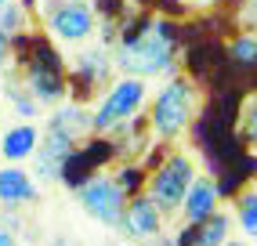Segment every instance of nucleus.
<instances>
[{"label": "nucleus", "instance_id": "18", "mask_svg": "<svg viewBox=\"0 0 257 246\" xmlns=\"http://www.w3.org/2000/svg\"><path fill=\"white\" fill-rule=\"evenodd\" d=\"M22 26H26V11L15 4V0H11V4H0V37H4V40L15 37Z\"/></svg>", "mask_w": 257, "mask_h": 246}, {"label": "nucleus", "instance_id": "10", "mask_svg": "<svg viewBox=\"0 0 257 246\" xmlns=\"http://www.w3.org/2000/svg\"><path fill=\"white\" fill-rule=\"evenodd\" d=\"M26 87H29V94L37 98L40 105H55L65 98V87H62V69L55 62H37V65H29V73H26Z\"/></svg>", "mask_w": 257, "mask_h": 246}, {"label": "nucleus", "instance_id": "8", "mask_svg": "<svg viewBox=\"0 0 257 246\" xmlns=\"http://www.w3.org/2000/svg\"><path fill=\"white\" fill-rule=\"evenodd\" d=\"M221 196H225V192H221V185L210 178V174H196V181L188 185L178 214L185 217V224H199V221H207L210 214H217Z\"/></svg>", "mask_w": 257, "mask_h": 246}, {"label": "nucleus", "instance_id": "27", "mask_svg": "<svg viewBox=\"0 0 257 246\" xmlns=\"http://www.w3.org/2000/svg\"><path fill=\"white\" fill-rule=\"evenodd\" d=\"M163 246H174V242H163Z\"/></svg>", "mask_w": 257, "mask_h": 246}, {"label": "nucleus", "instance_id": "1", "mask_svg": "<svg viewBox=\"0 0 257 246\" xmlns=\"http://www.w3.org/2000/svg\"><path fill=\"white\" fill-rule=\"evenodd\" d=\"M174 55H178V33L170 22L163 19H149L138 29H127L119 37L116 47V65L123 69L127 76H163L174 69Z\"/></svg>", "mask_w": 257, "mask_h": 246}, {"label": "nucleus", "instance_id": "4", "mask_svg": "<svg viewBox=\"0 0 257 246\" xmlns=\"http://www.w3.org/2000/svg\"><path fill=\"white\" fill-rule=\"evenodd\" d=\"M192 181H196L192 156L188 152H170V156H163V163L152 170V178H149V199L156 203L167 217H174L181 210V199H185V192H188Z\"/></svg>", "mask_w": 257, "mask_h": 246}, {"label": "nucleus", "instance_id": "7", "mask_svg": "<svg viewBox=\"0 0 257 246\" xmlns=\"http://www.w3.org/2000/svg\"><path fill=\"white\" fill-rule=\"evenodd\" d=\"M163 210L152 203L149 196H131L127 199V210H123V217H119V228H123V235L127 239H138V242H152V239H160L163 235Z\"/></svg>", "mask_w": 257, "mask_h": 246}, {"label": "nucleus", "instance_id": "22", "mask_svg": "<svg viewBox=\"0 0 257 246\" xmlns=\"http://www.w3.org/2000/svg\"><path fill=\"white\" fill-rule=\"evenodd\" d=\"M225 246H257V242H250V239H228Z\"/></svg>", "mask_w": 257, "mask_h": 246}, {"label": "nucleus", "instance_id": "2", "mask_svg": "<svg viewBox=\"0 0 257 246\" xmlns=\"http://www.w3.org/2000/svg\"><path fill=\"white\" fill-rule=\"evenodd\" d=\"M192 109H196V87L181 76H174L170 83H163V91L152 101V119H149L152 134L160 142L181 138L188 131V123H192Z\"/></svg>", "mask_w": 257, "mask_h": 246}, {"label": "nucleus", "instance_id": "13", "mask_svg": "<svg viewBox=\"0 0 257 246\" xmlns=\"http://www.w3.org/2000/svg\"><path fill=\"white\" fill-rule=\"evenodd\" d=\"M47 131L69 138V142H80V138L91 131V116H87V109H80V105H58V112L47 119Z\"/></svg>", "mask_w": 257, "mask_h": 246}, {"label": "nucleus", "instance_id": "21", "mask_svg": "<svg viewBox=\"0 0 257 246\" xmlns=\"http://www.w3.org/2000/svg\"><path fill=\"white\" fill-rule=\"evenodd\" d=\"M0 246H19V239H15L8 228H0Z\"/></svg>", "mask_w": 257, "mask_h": 246}, {"label": "nucleus", "instance_id": "11", "mask_svg": "<svg viewBox=\"0 0 257 246\" xmlns=\"http://www.w3.org/2000/svg\"><path fill=\"white\" fill-rule=\"evenodd\" d=\"M40 131L37 123H15V127L4 131V138H0V156H4L8 163H22V160H33L40 149Z\"/></svg>", "mask_w": 257, "mask_h": 246}, {"label": "nucleus", "instance_id": "17", "mask_svg": "<svg viewBox=\"0 0 257 246\" xmlns=\"http://www.w3.org/2000/svg\"><path fill=\"white\" fill-rule=\"evenodd\" d=\"M80 76L94 83V80H105L109 76V58H105V51H87V55L80 58Z\"/></svg>", "mask_w": 257, "mask_h": 246}, {"label": "nucleus", "instance_id": "24", "mask_svg": "<svg viewBox=\"0 0 257 246\" xmlns=\"http://www.w3.org/2000/svg\"><path fill=\"white\" fill-rule=\"evenodd\" d=\"M199 4H214V0H199Z\"/></svg>", "mask_w": 257, "mask_h": 246}, {"label": "nucleus", "instance_id": "6", "mask_svg": "<svg viewBox=\"0 0 257 246\" xmlns=\"http://www.w3.org/2000/svg\"><path fill=\"white\" fill-rule=\"evenodd\" d=\"M47 33L62 44H83L94 33V8L87 0H55L47 8Z\"/></svg>", "mask_w": 257, "mask_h": 246}, {"label": "nucleus", "instance_id": "15", "mask_svg": "<svg viewBox=\"0 0 257 246\" xmlns=\"http://www.w3.org/2000/svg\"><path fill=\"white\" fill-rule=\"evenodd\" d=\"M228 55L239 69H253L257 65V33H239L228 44Z\"/></svg>", "mask_w": 257, "mask_h": 246}, {"label": "nucleus", "instance_id": "26", "mask_svg": "<svg viewBox=\"0 0 257 246\" xmlns=\"http://www.w3.org/2000/svg\"><path fill=\"white\" fill-rule=\"evenodd\" d=\"M0 4H11V0H0Z\"/></svg>", "mask_w": 257, "mask_h": 246}, {"label": "nucleus", "instance_id": "12", "mask_svg": "<svg viewBox=\"0 0 257 246\" xmlns=\"http://www.w3.org/2000/svg\"><path fill=\"white\" fill-rule=\"evenodd\" d=\"M37 199V185L26 170L19 167H0V203L8 206H22V203H33Z\"/></svg>", "mask_w": 257, "mask_h": 246}, {"label": "nucleus", "instance_id": "3", "mask_svg": "<svg viewBox=\"0 0 257 246\" xmlns=\"http://www.w3.org/2000/svg\"><path fill=\"white\" fill-rule=\"evenodd\" d=\"M142 105H145V80H138V76L116 80L109 91H105L101 105L94 109V116H91V131L112 134V131H119V127H127V123L138 119Z\"/></svg>", "mask_w": 257, "mask_h": 246}, {"label": "nucleus", "instance_id": "16", "mask_svg": "<svg viewBox=\"0 0 257 246\" xmlns=\"http://www.w3.org/2000/svg\"><path fill=\"white\" fill-rule=\"evenodd\" d=\"M239 142L250 152H257V94H250L243 101V112H239Z\"/></svg>", "mask_w": 257, "mask_h": 246}, {"label": "nucleus", "instance_id": "14", "mask_svg": "<svg viewBox=\"0 0 257 246\" xmlns=\"http://www.w3.org/2000/svg\"><path fill=\"white\" fill-rule=\"evenodd\" d=\"M235 224L243 239L257 242V185H246L235 192Z\"/></svg>", "mask_w": 257, "mask_h": 246}, {"label": "nucleus", "instance_id": "5", "mask_svg": "<svg viewBox=\"0 0 257 246\" xmlns=\"http://www.w3.org/2000/svg\"><path fill=\"white\" fill-rule=\"evenodd\" d=\"M76 192V203L83 206V214L94 217L98 224H116L119 228V217H123V210H127V192L123 185H119L116 178H109V174H94V178H87L83 185L73 188Z\"/></svg>", "mask_w": 257, "mask_h": 246}, {"label": "nucleus", "instance_id": "25", "mask_svg": "<svg viewBox=\"0 0 257 246\" xmlns=\"http://www.w3.org/2000/svg\"><path fill=\"white\" fill-rule=\"evenodd\" d=\"M116 246H131V242H116Z\"/></svg>", "mask_w": 257, "mask_h": 246}, {"label": "nucleus", "instance_id": "19", "mask_svg": "<svg viewBox=\"0 0 257 246\" xmlns=\"http://www.w3.org/2000/svg\"><path fill=\"white\" fill-rule=\"evenodd\" d=\"M116 181L123 185L127 196H138V192H142V181H145V167H138V163L119 167V170H116Z\"/></svg>", "mask_w": 257, "mask_h": 246}, {"label": "nucleus", "instance_id": "9", "mask_svg": "<svg viewBox=\"0 0 257 246\" xmlns=\"http://www.w3.org/2000/svg\"><path fill=\"white\" fill-rule=\"evenodd\" d=\"M228 239H232V217L225 210H217V214H210L199 224H185L174 239V246H225Z\"/></svg>", "mask_w": 257, "mask_h": 246}, {"label": "nucleus", "instance_id": "20", "mask_svg": "<svg viewBox=\"0 0 257 246\" xmlns=\"http://www.w3.org/2000/svg\"><path fill=\"white\" fill-rule=\"evenodd\" d=\"M11 105H15V112H19L22 119H29V116H37V109H40V101L37 98H29V87L26 91H19V87H11Z\"/></svg>", "mask_w": 257, "mask_h": 246}, {"label": "nucleus", "instance_id": "23", "mask_svg": "<svg viewBox=\"0 0 257 246\" xmlns=\"http://www.w3.org/2000/svg\"><path fill=\"white\" fill-rule=\"evenodd\" d=\"M4 55H8V40L0 37V62H4Z\"/></svg>", "mask_w": 257, "mask_h": 246}]
</instances>
